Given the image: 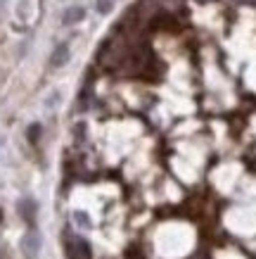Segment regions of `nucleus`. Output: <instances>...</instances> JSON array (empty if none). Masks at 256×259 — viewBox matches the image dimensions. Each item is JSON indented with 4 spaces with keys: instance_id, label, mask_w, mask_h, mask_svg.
<instances>
[{
    "instance_id": "obj_1",
    "label": "nucleus",
    "mask_w": 256,
    "mask_h": 259,
    "mask_svg": "<svg viewBox=\"0 0 256 259\" xmlns=\"http://www.w3.org/2000/svg\"><path fill=\"white\" fill-rule=\"evenodd\" d=\"M64 247H67V259H90L93 257V250L88 240L81 236H74V233H64Z\"/></svg>"
},
{
    "instance_id": "obj_2",
    "label": "nucleus",
    "mask_w": 256,
    "mask_h": 259,
    "mask_svg": "<svg viewBox=\"0 0 256 259\" xmlns=\"http://www.w3.org/2000/svg\"><path fill=\"white\" fill-rule=\"evenodd\" d=\"M22 250L29 259H36V254H38V250H40V236L36 231H29V233L22 238Z\"/></svg>"
},
{
    "instance_id": "obj_3",
    "label": "nucleus",
    "mask_w": 256,
    "mask_h": 259,
    "mask_svg": "<svg viewBox=\"0 0 256 259\" xmlns=\"http://www.w3.org/2000/svg\"><path fill=\"white\" fill-rule=\"evenodd\" d=\"M17 209H19V214H22L24 221H29V224H33V221H36V212H38V204H36V200H31V197H22V200H19V204H17Z\"/></svg>"
},
{
    "instance_id": "obj_4",
    "label": "nucleus",
    "mask_w": 256,
    "mask_h": 259,
    "mask_svg": "<svg viewBox=\"0 0 256 259\" xmlns=\"http://www.w3.org/2000/svg\"><path fill=\"white\" fill-rule=\"evenodd\" d=\"M67 57H69V48H67V46H60L53 53V57H50V64H53V67H62V64L67 62Z\"/></svg>"
},
{
    "instance_id": "obj_5",
    "label": "nucleus",
    "mask_w": 256,
    "mask_h": 259,
    "mask_svg": "<svg viewBox=\"0 0 256 259\" xmlns=\"http://www.w3.org/2000/svg\"><path fill=\"white\" fill-rule=\"evenodd\" d=\"M83 19V10L81 8H71L64 12V24H74V22H81Z\"/></svg>"
},
{
    "instance_id": "obj_6",
    "label": "nucleus",
    "mask_w": 256,
    "mask_h": 259,
    "mask_svg": "<svg viewBox=\"0 0 256 259\" xmlns=\"http://www.w3.org/2000/svg\"><path fill=\"white\" fill-rule=\"evenodd\" d=\"M40 138V124H31L29 126V141L36 143Z\"/></svg>"
},
{
    "instance_id": "obj_7",
    "label": "nucleus",
    "mask_w": 256,
    "mask_h": 259,
    "mask_svg": "<svg viewBox=\"0 0 256 259\" xmlns=\"http://www.w3.org/2000/svg\"><path fill=\"white\" fill-rule=\"evenodd\" d=\"M74 219H76L78 226H90V219H88L83 212H76V214H74Z\"/></svg>"
},
{
    "instance_id": "obj_8",
    "label": "nucleus",
    "mask_w": 256,
    "mask_h": 259,
    "mask_svg": "<svg viewBox=\"0 0 256 259\" xmlns=\"http://www.w3.org/2000/svg\"><path fill=\"white\" fill-rule=\"evenodd\" d=\"M126 259H145V257H142L138 250H128L126 252Z\"/></svg>"
},
{
    "instance_id": "obj_9",
    "label": "nucleus",
    "mask_w": 256,
    "mask_h": 259,
    "mask_svg": "<svg viewBox=\"0 0 256 259\" xmlns=\"http://www.w3.org/2000/svg\"><path fill=\"white\" fill-rule=\"evenodd\" d=\"M109 8H112V3H109V0H100V5H97L100 12H109Z\"/></svg>"
},
{
    "instance_id": "obj_10",
    "label": "nucleus",
    "mask_w": 256,
    "mask_h": 259,
    "mask_svg": "<svg viewBox=\"0 0 256 259\" xmlns=\"http://www.w3.org/2000/svg\"><path fill=\"white\" fill-rule=\"evenodd\" d=\"M0 259H3V250H0Z\"/></svg>"
},
{
    "instance_id": "obj_11",
    "label": "nucleus",
    "mask_w": 256,
    "mask_h": 259,
    "mask_svg": "<svg viewBox=\"0 0 256 259\" xmlns=\"http://www.w3.org/2000/svg\"><path fill=\"white\" fill-rule=\"evenodd\" d=\"M0 219H3V212H0Z\"/></svg>"
}]
</instances>
